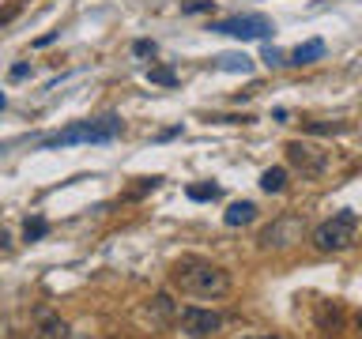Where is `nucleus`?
Returning <instances> with one entry per match:
<instances>
[{
  "mask_svg": "<svg viewBox=\"0 0 362 339\" xmlns=\"http://www.w3.org/2000/svg\"><path fill=\"white\" fill-rule=\"evenodd\" d=\"M170 279H174V287H181L185 294H197V298H223V294L230 290V275H226L219 264L200 260V256L177 260L174 271H170Z\"/></svg>",
  "mask_w": 362,
  "mask_h": 339,
  "instance_id": "obj_1",
  "label": "nucleus"
},
{
  "mask_svg": "<svg viewBox=\"0 0 362 339\" xmlns=\"http://www.w3.org/2000/svg\"><path fill=\"white\" fill-rule=\"evenodd\" d=\"M121 117H113V113H106V117H98V121H79L72 124V129H64V132H57L49 136L42 147H72V143H106L113 140V136H121Z\"/></svg>",
  "mask_w": 362,
  "mask_h": 339,
  "instance_id": "obj_2",
  "label": "nucleus"
},
{
  "mask_svg": "<svg viewBox=\"0 0 362 339\" xmlns=\"http://www.w3.org/2000/svg\"><path fill=\"white\" fill-rule=\"evenodd\" d=\"M355 234H358V215L339 211L313 230V245L321 249V253H344L347 245H355Z\"/></svg>",
  "mask_w": 362,
  "mask_h": 339,
  "instance_id": "obj_3",
  "label": "nucleus"
},
{
  "mask_svg": "<svg viewBox=\"0 0 362 339\" xmlns=\"http://www.w3.org/2000/svg\"><path fill=\"white\" fill-rule=\"evenodd\" d=\"M215 34H230V38H242V42H249V38H268L272 30V19L268 16H257V11H249V16H230V19H223V23H215L211 27Z\"/></svg>",
  "mask_w": 362,
  "mask_h": 339,
  "instance_id": "obj_4",
  "label": "nucleus"
},
{
  "mask_svg": "<svg viewBox=\"0 0 362 339\" xmlns=\"http://www.w3.org/2000/svg\"><path fill=\"white\" fill-rule=\"evenodd\" d=\"M177 324H181V332H185V335L204 339V335L219 332V328H223V316L211 313V309H200V305H185V309L177 313Z\"/></svg>",
  "mask_w": 362,
  "mask_h": 339,
  "instance_id": "obj_5",
  "label": "nucleus"
},
{
  "mask_svg": "<svg viewBox=\"0 0 362 339\" xmlns=\"http://www.w3.org/2000/svg\"><path fill=\"white\" fill-rule=\"evenodd\" d=\"M287 162H291V166H298L302 174H310V177H313V174H321V170H325L328 158H325V151H317L313 143L291 140V143H287Z\"/></svg>",
  "mask_w": 362,
  "mask_h": 339,
  "instance_id": "obj_6",
  "label": "nucleus"
},
{
  "mask_svg": "<svg viewBox=\"0 0 362 339\" xmlns=\"http://www.w3.org/2000/svg\"><path fill=\"white\" fill-rule=\"evenodd\" d=\"M298 237H302V222L298 219H291V215H287V219H279V222H272L268 226V230H264V237H260V245H291V242H298Z\"/></svg>",
  "mask_w": 362,
  "mask_h": 339,
  "instance_id": "obj_7",
  "label": "nucleus"
},
{
  "mask_svg": "<svg viewBox=\"0 0 362 339\" xmlns=\"http://www.w3.org/2000/svg\"><path fill=\"white\" fill-rule=\"evenodd\" d=\"M38 332L42 339H68V324L49 309H38Z\"/></svg>",
  "mask_w": 362,
  "mask_h": 339,
  "instance_id": "obj_8",
  "label": "nucleus"
},
{
  "mask_svg": "<svg viewBox=\"0 0 362 339\" xmlns=\"http://www.w3.org/2000/svg\"><path fill=\"white\" fill-rule=\"evenodd\" d=\"M253 219H257V203H249V200L230 203V208H226V215H223L226 226H249Z\"/></svg>",
  "mask_w": 362,
  "mask_h": 339,
  "instance_id": "obj_9",
  "label": "nucleus"
},
{
  "mask_svg": "<svg viewBox=\"0 0 362 339\" xmlns=\"http://www.w3.org/2000/svg\"><path fill=\"white\" fill-rule=\"evenodd\" d=\"M215 68H219V72H242V76H249V72H253V56L223 53V56H215Z\"/></svg>",
  "mask_w": 362,
  "mask_h": 339,
  "instance_id": "obj_10",
  "label": "nucleus"
},
{
  "mask_svg": "<svg viewBox=\"0 0 362 339\" xmlns=\"http://www.w3.org/2000/svg\"><path fill=\"white\" fill-rule=\"evenodd\" d=\"M321 56H325V42L321 38H310V42H302L298 45V49H294L291 53V64H313V61H321Z\"/></svg>",
  "mask_w": 362,
  "mask_h": 339,
  "instance_id": "obj_11",
  "label": "nucleus"
},
{
  "mask_svg": "<svg viewBox=\"0 0 362 339\" xmlns=\"http://www.w3.org/2000/svg\"><path fill=\"white\" fill-rule=\"evenodd\" d=\"M260 189H264V192H283V189H287V170H283V166L264 170V174H260Z\"/></svg>",
  "mask_w": 362,
  "mask_h": 339,
  "instance_id": "obj_12",
  "label": "nucleus"
},
{
  "mask_svg": "<svg viewBox=\"0 0 362 339\" xmlns=\"http://www.w3.org/2000/svg\"><path fill=\"white\" fill-rule=\"evenodd\" d=\"M45 230H49V222H45V219H27V226H23V237H27V242H38Z\"/></svg>",
  "mask_w": 362,
  "mask_h": 339,
  "instance_id": "obj_13",
  "label": "nucleus"
},
{
  "mask_svg": "<svg viewBox=\"0 0 362 339\" xmlns=\"http://www.w3.org/2000/svg\"><path fill=\"white\" fill-rule=\"evenodd\" d=\"M189 200H219V185H189Z\"/></svg>",
  "mask_w": 362,
  "mask_h": 339,
  "instance_id": "obj_14",
  "label": "nucleus"
},
{
  "mask_svg": "<svg viewBox=\"0 0 362 339\" xmlns=\"http://www.w3.org/2000/svg\"><path fill=\"white\" fill-rule=\"evenodd\" d=\"M147 79H151V83H163V87H174L177 83V72H170V68H151Z\"/></svg>",
  "mask_w": 362,
  "mask_h": 339,
  "instance_id": "obj_15",
  "label": "nucleus"
},
{
  "mask_svg": "<svg viewBox=\"0 0 362 339\" xmlns=\"http://www.w3.org/2000/svg\"><path fill=\"white\" fill-rule=\"evenodd\" d=\"M185 16H200V11H211V0H189V4H181Z\"/></svg>",
  "mask_w": 362,
  "mask_h": 339,
  "instance_id": "obj_16",
  "label": "nucleus"
},
{
  "mask_svg": "<svg viewBox=\"0 0 362 339\" xmlns=\"http://www.w3.org/2000/svg\"><path fill=\"white\" fill-rule=\"evenodd\" d=\"M310 132H317V136H328V132H344V124H310Z\"/></svg>",
  "mask_w": 362,
  "mask_h": 339,
  "instance_id": "obj_17",
  "label": "nucleus"
},
{
  "mask_svg": "<svg viewBox=\"0 0 362 339\" xmlns=\"http://www.w3.org/2000/svg\"><path fill=\"white\" fill-rule=\"evenodd\" d=\"M155 313L158 316H170V298H166V294H158V298H155Z\"/></svg>",
  "mask_w": 362,
  "mask_h": 339,
  "instance_id": "obj_18",
  "label": "nucleus"
},
{
  "mask_svg": "<svg viewBox=\"0 0 362 339\" xmlns=\"http://www.w3.org/2000/svg\"><path fill=\"white\" fill-rule=\"evenodd\" d=\"M132 53H136V56H147V53H155V42H136V45H132Z\"/></svg>",
  "mask_w": 362,
  "mask_h": 339,
  "instance_id": "obj_19",
  "label": "nucleus"
},
{
  "mask_svg": "<svg viewBox=\"0 0 362 339\" xmlns=\"http://www.w3.org/2000/svg\"><path fill=\"white\" fill-rule=\"evenodd\" d=\"M16 11H19V4H8V8H0V27H4V23H8L11 16H16Z\"/></svg>",
  "mask_w": 362,
  "mask_h": 339,
  "instance_id": "obj_20",
  "label": "nucleus"
},
{
  "mask_svg": "<svg viewBox=\"0 0 362 339\" xmlns=\"http://www.w3.org/2000/svg\"><path fill=\"white\" fill-rule=\"evenodd\" d=\"M30 76V64H16L11 68V79H27Z\"/></svg>",
  "mask_w": 362,
  "mask_h": 339,
  "instance_id": "obj_21",
  "label": "nucleus"
},
{
  "mask_svg": "<svg viewBox=\"0 0 362 339\" xmlns=\"http://www.w3.org/2000/svg\"><path fill=\"white\" fill-rule=\"evenodd\" d=\"M8 245H11V242H8V234H4V230H0V249H8Z\"/></svg>",
  "mask_w": 362,
  "mask_h": 339,
  "instance_id": "obj_22",
  "label": "nucleus"
},
{
  "mask_svg": "<svg viewBox=\"0 0 362 339\" xmlns=\"http://www.w3.org/2000/svg\"><path fill=\"white\" fill-rule=\"evenodd\" d=\"M358 332H362V316H358Z\"/></svg>",
  "mask_w": 362,
  "mask_h": 339,
  "instance_id": "obj_23",
  "label": "nucleus"
},
{
  "mask_svg": "<svg viewBox=\"0 0 362 339\" xmlns=\"http://www.w3.org/2000/svg\"><path fill=\"white\" fill-rule=\"evenodd\" d=\"M0 106H4V95H0Z\"/></svg>",
  "mask_w": 362,
  "mask_h": 339,
  "instance_id": "obj_24",
  "label": "nucleus"
},
{
  "mask_svg": "<svg viewBox=\"0 0 362 339\" xmlns=\"http://www.w3.org/2000/svg\"><path fill=\"white\" fill-rule=\"evenodd\" d=\"M268 339H279V335H268Z\"/></svg>",
  "mask_w": 362,
  "mask_h": 339,
  "instance_id": "obj_25",
  "label": "nucleus"
}]
</instances>
